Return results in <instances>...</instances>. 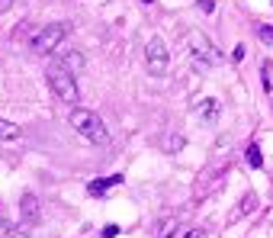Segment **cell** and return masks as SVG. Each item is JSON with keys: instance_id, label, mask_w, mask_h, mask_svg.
<instances>
[{"instance_id": "obj_1", "label": "cell", "mask_w": 273, "mask_h": 238, "mask_svg": "<svg viewBox=\"0 0 273 238\" xmlns=\"http://www.w3.org/2000/svg\"><path fill=\"white\" fill-rule=\"evenodd\" d=\"M74 126V132L84 135L90 145H109V132L103 126V119L97 116L93 110H84V106H74L71 110V119H68Z\"/></svg>"}, {"instance_id": "obj_2", "label": "cell", "mask_w": 273, "mask_h": 238, "mask_svg": "<svg viewBox=\"0 0 273 238\" xmlns=\"http://www.w3.org/2000/svg\"><path fill=\"white\" fill-rule=\"evenodd\" d=\"M45 80H49L52 93L61 100V103H77L80 100V90H77V80H74V74L68 71L61 61H52L49 68H45Z\"/></svg>"}, {"instance_id": "obj_3", "label": "cell", "mask_w": 273, "mask_h": 238, "mask_svg": "<svg viewBox=\"0 0 273 238\" xmlns=\"http://www.w3.org/2000/svg\"><path fill=\"white\" fill-rule=\"evenodd\" d=\"M183 42H187V52L193 55V61H196L200 68H209V65L218 58V49L209 42L206 32H200V29H190L187 36H183Z\"/></svg>"}, {"instance_id": "obj_4", "label": "cell", "mask_w": 273, "mask_h": 238, "mask_svg": "<svg viewBox=\"0 0 273 238\" xmlns=\"http://www.w3.org/2000/svg\"><path fill=\"white\" fill-rule=\"evenodd\" d=\"M61 39H65V26L61 23H49L36 39H32V49H36V55H52V52L58 49Z\"/></svg>"}, {"instance_id": "obj_5", "label": "cell", "mask_w": 273, "mask_h": 238, "mask_svg": "<svg viewBox=\"0 0 273 238\" xmlns=\"http://www.w3.org/2000/svg\"><path fill=\"white\" fill-rule=\"evenodd\" d=\"M145 58H148V71L154 74V78H161V74H167V49H164L161 39H151L145 49Z\"/></svg>"}, {"instance_id": "obj_6", "label": "cell", "mask_w": 273, "mask_h": 238, "mask_svg": "<svg viewBox=\"0 0 273 238\" xmlns=\"http://www.w3.org/2000/svg\"><path fill=\"white\" fill-rule=\"evenodd\" d=\"M119 183H122V174H113V177H100V180L87 183V196H103L106 190L119 187Z\"/></svg>"}, {"instance_id": "obj_7", "label": "cell", "mask_w": 273, "mask_h": 238, "mask_svg": "<svg viewBox=\"0 0 273 238\" xmlns=\"http://www.w3.org/2000/svg\"><path fill=\"white\" fill-rule=\"evenodd\" d=\"M254 206H257V196H254V193H248V196H244V203H238V206L231 209L228 222H235L238 216H248V213H251V209H254Z\"/></svg>"}, {"instance_id": "obj_8", "label": "cell", "mask_w": 273, "mask_h": 238, "mask_svg": "<svg viewBox=\"0 0 273 238\" xmlns=\"http://www.w3.org/2000/svg\"><path fill=\"white\" fill-rule=\"evenodd\" d=\"M61 65H65L71 74H77L80 68H84V55H80V52H68V55H61Z\"/></svg>"}, {"instance_id": "obj_9", "label": "cell", "mask_w": 273, "mask_h": 238, "mask_svg": "<svg viewBox=\"0 0 273 238\" xmlns=\"http://www.w3.org/2000/svg\"><path fill=\"white\" fill-rule=\"evenodd\" d=\"M13 139H19V126L10 119H0V142H13Z\"/></svg>"}, {"instance_id": "obj_10", "label": "cell", "mask_w": 273, "mask_h": 238, "mask_svg": "<svg viewBox=\"0 0 273 238\" xmlns=\"http://www.w3.org/2000/svg\"><path fill=\"white\" fill-rule=\"evenodd\" d=\"M244 158H248L251 167H264V155H261V145H248V152H244Z\"/></svg>"}, {"instance_id": "obj_11", "label": "cell", "mask_w": 273, "mask_h": 238, "mask_svg": "<svg viewBox=\"0 0 273 238\" xmlns=\"http://www.w3.org/2000/svg\"><path fill=\"white\" fill-rule=\"evenodd\" d=\"M164 148H167V152H180L183 148V135H170V139L164 142Z\"/></svg>"}, {"instance_id": "obj_12", "label": "cell", "mask_w": 273, "mask_h": 238, "mask_svg": "<svg viewBox=\"0 0 273 238\" xmlns=\"http://www.w3.org/2000/svg\"><path fill=\"white\" fill-rule=\"evenodd\" d=\"M261 39L267 45H273V26H261Z\"/></svg>"}, {"instance_id": "obj_13", "label": "cell", "mask_w": 273, "mask_h": 238, "mask_svg": "<svg viewBox=\"0 0 273 238\" xmlns=\"http://www.w3.org/2000/svg\"><path fill=\"white\" fill-rule=\"evenodd\" d=\"M183 238H206V229H190Z\"/></svg>"}, {"instance_id": "obj_14", "label": "cell", "mask_w": 273, "mask_h": 238, "mask_svg": "<svg viewBox=\"0 0 273 238\" xmlns=\"http://www.w3.org/2000/svg\"><path fill=\"white\" fill-rule=\"evenodd\" d=\"M113 235H119V226H106L103 229V238H113Z\"/></svg>"}]
</instances>
